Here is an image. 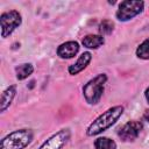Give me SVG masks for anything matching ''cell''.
<instances>
[{
	"mask_svg": "<svg viewBox=\"0 0 149 149\" xmlns=\"http://www.w3.org/2000/svg\"><path fill=\"white\" fill-rule=\"evenodd\" d=\"M0 22H1V36L5 38L21 24V15L17 10L6 12L1 14Z\"/></svg>",
	"mask_w": 149,
	"mask_h": 149,
	"instance_id": "5b68a950",
	"label": "cell"
},
{
	"mask_svg": "<svg viewBox=\"0 0 149 149\" xmlns=\"http://www.w3.org/2000/svg\"><path fill=\"white\" fill-rule=\"evenodd\" d=\"M95 149H116V143L108 137H99L94 141Z\"/></svg>",
	"mask_w": 149,
	"mask_h": 149,
	"instance_id": "4fadbf2b",
	"label": "cell"
},
{
	"mask_svg": "<svg viewBox=\"0 0 149 149\" xmlns=\"http://www.w3.org/2000/svg\"><path fill=\"white\" fill-rule=\"evenodd\" d=\"M79 50V45L74 41H69L61 44L57 49V55L62 58H72Z\"/></svg>",
	"mask_w": 149,
	"mask_h": 149,
	"instance_id": "ba28073f",
	"label": "cell"
},
{
	"mask_svg": "<svg viewBox=\"0 0 149 149\" xmlns=\"http://www.w3.org/2000/svg\"><path fill=\"white\" fill-rule=\"evenodd\" d=\"M136 56L142 59H149V38L143 41L136 49Z\"/></svg>",
	"mask_w": 149,
	"mask_h": 149,
	"instance_id": "5bb4252c",
	"label": "cell"
},
{
	"mask_svg": "<svg viewBox=\"0 0 149 149\" xmlns=\"http://www.w3.org/2000/svg\"><path fill=\"white\" fill-rule=\"evenodd\" d=\"M33 140V133L28 129H20L9 133L1 140L0 149H23Z\"/></svg>",
	"mask_w": 149,
	"mask_h": 149,
	"instance_id": "7a4b0ae2",
	"label": "cell"
},
{
	"mask_svg": "<svg viewBox=\"0 0 149 149\" xmlns=\"http://www.w3.org/2000/svg\"><path fill=\"white\" fill-rule=\"evenodd\" d=\"M141 129L142 125L139 121H129L119 129L118 135L123 141H133L139 136Z\"/></svg>",
	"mask_w": 149,
	"mask_h": 149,
	"instance_id": "52a82bcc",
	"label": "cell"
},
{
	"mask_svg": "<svg viewBox=\"0 0 149 149\" xmlns=\"http://www.w3.org/2000/svg\"><path fill=\"white\" fill-rule=\"evenodd\" d=\"M106 80H107L106 74H98L97 77L87 81V84H85V86L83 87V93L85 100L88 104H97L100 100Z\"/></svg>",
	"mask_w": 149,
	"mask_h": 149,
	"instance_id": "3957f363",
	"label": "cell"
},
{
	"mask_svg": "<svg viewBox=\"0 0 149 149\" xmlns=\"http://www.w3.org/2000/svg\"><path fill=\"white\" fill-rule=\"evenodd\" d=\"M104 42L105 41L101 35H87L81 41L83 45L86 48H90V49H97L100 45H102Z\"/></svg>",
	"mask_w": 149,
	"mask_h": 149,
	"instance_id": "30bf717a",
	"label": "cell"
},
{
	"mask_svg": "<svg viewBox=\"0 0 149 149\" xmlns=\"http://www.w3.org/2000/svg\"><path fill=\"white\" fill-rule=\"evenodd\" d=\"M34 71V68L31 64H21L19 66L15 68V72H16V78L19 80H23L27 77H29Z\"/></svg>",
	"mask_w": 149,
	"mask_h": 149,
	"instance_id": "7c38bea8",
	"label": "cell"
},
{
	"mask_svg": "<svg viewBox=\"0 0 149 149\" xmlns=\"http://www.w3.org/2000/svg\"><path fill=\"white\" fill-rule=\"evenodd\" d=\"M143 118H144V120H146V121H148V122H149V111H146V113H144Z\"/></svg>",
	"mask_w": 149,
	"mask_h": 149,
	"instance_id": "2e32d148",
	"label": "cell"
},
{
	"mask_svg": "<svg viewBox=\"0 0 149 149\" xmlns=\"http://www.w3.org/2000/svg\"><path fill=\"white\" fill-rule=\"evenodd\" d=\"M15 92H16V88L14 85L9 86L8 88H6L2 94H1V112H5L6 108L10 105L14 95H15Z\"/></svg>",
	"mask_w": 149,
	"mask_h": 149,
	"instance_id": "8fae6325",
	"label": "cell"
},
{
	"mask_svg": "<svg viewBox=\"0 0 149 149\" xmlns=\"http://www.w3.org/2000/svg\"><path fill=\"white\" fill-rule=\"evenodd\" d=\"M70 139L69 129H62L48 139L38 149H61Z\"/></svg>",
	"mask_w": 149,
	"mask_h": 149,
	"instance_id": "8992f818",
	"label": "cell"
},
{
	"mask_svg": "<svg viewBox=\"0 0 149 149\" xmlns=\"http://www.w3.org/2000/svg\"><path fill=\"white\" fill-rule=\"evenodd\" d=\"M91 58H92V55L90 52H83L80 55V57L77 59V62L74 64H72V65L69 66L70 74H77L78 72H80L81 70H84L88 65Z\"/></svg>",
	"mask_w": 149,
	"mask_h": 149,
	"instance_id": "9c48e42d",
	"label": "cell"
},
{
	"mask_svg": "<svg viewBox=\"0 0 149 149\" xmlns=\"http://www.w3.org/2000/svg\"><path fill=\"white\" fill-rule=\"evenodd\" d=\"M146 98H147V100H148V102H149V87L146 90Z\"/></svg>",
	"mask_w": 149,
	"mask_h": 149,
	"instance_id": "e0dca14e",
	"label": "cell"
},
{
	"mask_svg": "<svg viewBox=\"0 0 149 149\" xmlns=\"http://www.w3.org/2000/svg\"><path fill=\"white\" fill-rule=\"evenodd\" d=\"M113 27H114V24H113V22H112L111 20H104V21H101V23H100V26H99V31H100L101 34L108 35V34L112 33Z\"/></svg>",
	"mask_w": 149,
	"mask_h": 149,
	"instance_id": "9a60e30c",
	"label": "cell"
},
{
	"mask_svg": "<svg viewBox=\"0 0 149 149\" xmlns=\"http://www.w3.org/2000/svg\"><path fill=\"white\" fill-rule=\"evenodd\" d=\"M123 113V107L122 106H114L109 109H107L105 113H102L101 115H99L87 128V135L88 136H93L97 134H100L101 132L106 130L107 128H109L112 125L115 123V121L121 116V114Z\"/></svg>",
	"mask_w": 149,
	"mask_h": 149,
	"instance_id": "6da1fadb",
	"label": "cell"
},
{
	"mask_svg": "<svg viewBox=\"0 0 149 149\" xmlns=\"http://www.w3.org/2000/svg\"><path fill=\"white\" fill-rule=\"evenodd\" d=\"M144 2L143 1H122L119 5V9L116 12V17L120 21H127L130 20L132 17L136 16L137 14H140L143 9Z\"/></svg>",
	"mask_w": 149,
	"mask_h": 149,
	"instance_id": "277c9868",
	"label": "cell"
}]
</instances>
